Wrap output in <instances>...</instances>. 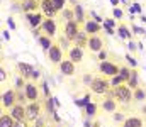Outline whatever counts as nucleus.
<instances>
[{
	"label": "nucleus",
	"mask_w": 146,
	"mask_h": 127,
	"mask_svg": "<svg viewBox=\"0 0 146 127\" xmlns=\"http://www.w3.org/2000/svg\"><path fill=\"white\" fill-rule=\"evenodd\" d=\"M14 2H17V3H21V2H22V0H14Z\"/></svg>",
	"instance_id": "3c124183"
},
{
	"label": "nucleus",
	"mask_w": 146,
	"mask_h": 127,
	"mask_svg": "<svg viewBox=\"0 0 146 127\" xmlns=\"http://www.w3.org/2000/svg\"><path fill=\"white\" fill-rule=\"evenodd\" d=\"M109 83H110V86L114 88V86H117V85H122V83H126V82H124V80H122L119 75H115V76H112V78L109 80Z\"/></svg>",
	"instance_id": "c9c22d12"
},
{
	"label": "nucleus",
	"mask_w": 146,
	"mask_h": 127,
	"mask_svg": "<svg viewBox=\"0 0 146 127\" xmlns=\"http://www.w3.org/2000/svg\"><path fill=\"white\" fill-rule=\"evenodd\" d=\"M24 95L27 98V102H41V91H39V85L34 82H27L24 86Z\"/></svg>",
	"instance_id": "39448f33"
},
{
	"label": "nucleus",
	"mask_w": 146,
	"mask_h": 127,
	"mask_svg": "<svg viewBox=\"0 0 146 127\" xmlns=\"http://www.w3.org/2000/svg\"><path fill=\"white\" fill-rule=\"evenodd\" d=\"M112 3H114V5H119V2H117V0H112Z\"/></svg>",
	"instance_id": "de8ad7c7"
},
{
	"label": "nucleus",
	"mask_w": 146,
	"mask_h": 127,
	"mask_svg": "<svg viewBox=\"0 0 146 127\" xmlns=\"http://www.w3.org/2000/svg\"><path fill=\"white\" fill-rule=\"evenodd\" d=\"M129 75H131V68H127V66H121V68H119V76H121L124 82H127Z\"/></svg>",
	"instance_id": "c756f323"
},
{
	"label": "nucleus",
	"mask_w": 146,
	"mask_h": 127,
	"mask_svg": "<svg viewBox=\"0 0 146 127\" xmlns=\"http://www.w3.org/2000/svg\"><path fill=\"white\" fill-rule=\"evenodd\" d=\"M53 2V5H54V9L58 10V12H61L65 7H66V0H51Z\"/></svg>",
	"instance_id": "f704fd0d"
},
{
	"label": "nucleus",
	"mask_w": 146,
	"mask_h": 127,
	"mask_svg": "<svg viewBox=\"0 0 146 127\" xmlns=\"http://www.w3.org/2000/svg\"><path fill=\"white\" fill-rule=\"evenodd\" d=\"M92 80H94V78H92L90 75H85V76H83V82H85V83H88V85H90V82H92Z\"/></svg>",
	"instance_id": "a18cd8bd"
},
{
	"label": "nucleus",
	"mask_w": 146,
	"mask_h": 127,
	"mask_svg": "<svg viewBox=\"0 0 146 127\" xmlns=\"http://www.w3.org/2000/svg\"><path fill=\"white\" fill-rule=\"evenodd\" d=\"M31 127H33V126H31Z\"/></svg>",
	"instance_id": "864d4df0"
},
{
	"label": "nucleus",
	"mask_w": 146,
	"mask_h": 127,
	"mask_svg": "<svg viewBox=\"0 0 146 127\" xmlns=\"http://www.w3.org/2000/svg\"><path fill=\"white\" fill-rule=\"evenodd\" d=\"M60 15H61V19H63L65 22L75 20V17H73V9H72V7H65V9L60 12Z\"/></svg>",
	"instance_id": "cd10ccee"
},
{
	"label": "nucleus",
	"mask_w": 146,
	"mask_h": 127,
	"mask_svg": "<svg viewBox=\"0 0 146 127\" xmlns=\"http://www.w3.org/2000/svg\"><path fill=\"white\" fill-rule=\"evenodd\" d=\"M117 34H119L122 39H127V41L133 39V34H131V31L127 29V26H126L124 22H119V24H117Z\"/></svg>",
	"instance_id": "b1692460"
},
{
	"label": "nucleus",
	"mask_w": 146,
	"mask_h": 127,
	"mask_svg": "<svg viewBox=\"0 0 146 127\" xmlns=\"http://www.w3.org/2000/svg\"><path fill=\"white\" fill-rule=\"evenodd\" d=\"M58 44H60V47H61V49H63V51H68V49H70V47H72V46H70V44H72V42L68 41V39H66V38H65V36H61V38H60V39H58Z\"/></svg>",
	"instance_id": "473e14b6"
},
{
	"label": "nucleus",
	"mask_w": 146,
	"mask_h": 127,
	"mask_svg": "<svg viewBox=\"0 0 146 127\" xmlns=\"http://www.w3.org/2000/svg\"><path fill=\"white\" fill-rule=\"evenodd\" d=\"M119 68H121L119 64L112 63V61H109V59L99 63V71H100L104 76H109V78L115 76V75H119Z\"/></svg>",
	"instance_id": "423d86ee"
},
{
	"label": "nucleus",
	"mask_w": 146,
	"mask_h": 127,
	"mask_svg": "<svg viewBox=\"0 0 146 127\" xmlns=\"http://www.w3.org/2000/svg\"><path fill=\"white\" fill-rule=\"evenodd\" d=\"M2 114H3V109H2V107H0V115H2Z\"/></svg>",
	"instance_id": "09e8293b"
},
{
	"label": "nucleus",
	"mask_w": 146,
	"mask_h": 127,
	"mask_svg": "<svg viewBox=\"0 0 146 127\" xmlns=\"http://www.w3.org/2000/svg\"><path fill=\"white\" fill-rule=\"evenodd\" d=\"M9 115H10L14 120H26V105L15 103L14 107L9 109Z\"/></svg>",
	"instance_id": "2eb2a0df"
},
{
	"label": "nucleus",
	"mask_w": 146,
	"mask_h": 127,
	"mask_svg": "<svg viewBox=\"0 0 146 127\" xmlns=\"http://www.w3.org/2000/svg\"><path fill=\"white\" fill-rule=\"evenodd\" d=\"M37 42H39V46L42 47V51H44V53H48V51H49V47L53 46V39H51L49 36H46V34H41V36L37 38Z\"/></svg>",
	"instance_id": "393cba45"
},
{
	"label": "nucleus",
	"mask_w": 146,
	"mask_h": 127,
	"mask_svg": "<svg viewBox=\"0 0 146 127\" xmlns=\"http://www.w3.org/2000/svg\"><path fill=\"white\" fill-rule=\"evenodd\" d=\"M44 127H61L60 124H46Z\"/></svg>",
	"instance_id": "49530a36"
},
{
	"label": "nucleus",
	"mask_w": 146,
	"mask_h": 127,
	"mask_svg": "<svg viewBox=\"0 0 146 127\" xmlns=\"http://www.w3.org/2000/svg\"><path fill=\"white\" fill-rule=\"evenodd\" d=\"M104 39L99 36V34H95V36H88V41H87V49L90 51V53H94V54H97L99 51H102L104 49Z\"/></svg>",
	"instance_id": "1a4fd4ad"
},
{
	"label": "nucleus",
	"mask_w": 146,
	"mask_h": 127,
	"mask_svg": "<svg viewBox=\"0 0 146 127\" xmlns=\"http://www.w3.org/2000/svg\"><path fill=\"white\" fill-rule=\"evenodd\" d=\"M21 10L24 14H33V12H39V3L34 0H22L21 2Z\"/></svg>",
	"instance_id": "6ab92c4d"
},
{
	"label": "nucleus",
	"mask_w": 146,
	"mask_h": 127,
	"mask_svg": "<svg viewBox=\"0 0 146 127\" xmlns=\"http://www.w3.org/2000/svg\"><path fill=\"white\" fill-rule=\"evenodd\" d=\"M122 127H145L143 124V119L138 117V115H129L122 120Z\"/></svg>",
	"instance_id": "412c9836"
},
{
	"label": "nucleus",
	"mask_w": 146,
	"mask_h": 127,
	"mask_svg": "<svg viewBox=\"0 0 146 127\" xmlns=\"http://www.w3.org/2000/svg\"><path fill=\"white\" fill-rule=\"evenodd\" d=\"M42 115V103L41 102H27L26 103V120L29 124H34Z\"/></svg>",
	"instance_id": "7ed1b4c3"
},
{
	"label": "nucleus",
	"mask_w": 146,
	"mask_h": 127,
	"mask_svg": "<svg viewBox=\"0 0 146 127\" xmlns=\"http://www.w3.org/2000/svg\"><path fill=\"white\" fill-rule=\"evenodd\" d=\"M88 36H95V34H99L100 31H102V24H99V22H95V20H85V24H83V27H82Z\"/></svg>",
	"instance_id": "a211bd4d"
},
{
	"label": "nucleus",
	"mask_w": 146,
	"mask_h": 127,
	"mask_svg": "<svg viewBox=\"0 0 146 127\" xmlns=\"http://www.w3.org/2000/svg\"><path fill=\"white\" fill-rule=\"evenodd\" d=\"M46 58H48V61H49L53 66H58V64L65 59V51L60 47L58 42H53V46H51L49 51L46 53Z\"/></svg>",
	"instance_id": "20e7f679"
},
{
	"label": "nucleus",
	"mask_w": 146,
	"mask_h": 127,
	"mask_svg": "<svg viewBox=\"0 0 146 127\" xmlns=\"http://www.w3.org/2000/svg\"><path fill=\"white\" fill-rule=\"evenodd\" d=\"M46 17L41 14V12H33V14H26V20H27V24L31 26V29H37V27H41V24H42V20H44Z\"/></svg>",
	"instance_id": "f3484780"
},
{
	"label": "nucleus",
	"mask_w": 146,
	"mask_h": 127,
	"mask_svg": "<svg viewBox=\"0 0 146 127\" xmlns=\"http://www.w3.org/2000/svg\"><path fill=\"white\" fill-rule=\"evenodd\" d=\"M15 68H17V73H19V76H22L26 82H27V80H31V75H33V71H34V66H33V64L19 61Z\"/></svg>",
	"instance_id": "dca6fc26"
},
{
	"label": "nucleus",
	"mask_w": 146,
	"mask_h": 127,
	"mask_svg": "<svg viewBox=\"0 0 146 127\" xmlns=\"http://www.w3.org/2000/svg\"><path fill=\"white\" fill-rule=\"evenodd\" d=\"M39 76H41V75H39V71H37V70H34V71H33V75H31V80L36 83L37 80H39Z\"/></svg>",
	"instance_id": "79ce46f5"
},
{
	"label": "nucleus",
	"mask_w": 146,
	"mask_h": 127,
	"mask_svg": "<svg viewBox=\"0 0 146 127\" xmlns=\"http://www.w3.org/2000/svg\"><path fill=\"white\" fill-rule=\"evenodd\" d=\"M0 107H2V93H0Z\"/></svg>",
	"instance_id": "8fccbe9b"
},
{
	"label": "nucleus",
	"mask_w": 146,
	"mask_h": 127,
	"mask_svg": "<svg viewBox=\"0 0 146 127\" xmlns=\"http://www.w3.org/2000/svg\"><path fill=\"white\" fill-rule=\"evenodd\" d=\"M34 2H37V3H41V2H42V0H34Z\"/></svg>",
	"instance_id": "603ef678"
},
{
	"label": "nucleus",
	"mask_w": 146,
	"mask_h": 127,
	"mask_svg": "<svg viewBox=\"0 0 146 127\" xmlns=\"http://www.w3.org/2000/svg\"><path fill=\"white\" fill-rule=\"evenodd\" d=\"M58 70H60V73H61L63 76H73V75L76 73V64L65 58V59L58 64Z\"/></svg>",
	"instance_id": "4468645a"
},
{
	"label": "nucleus",
	"mask_w": 146,
	"mask_h": 127,
	"mask_svg": "<svg viewBox=\"0 0 146 127\" xmlns=\"http://www.w3.org/2000/svg\"><path fill=\"white\" fill-rule=\"evenodd\" d=\"M7 78H9L7 70H5L3 66H0V83H5V82H7Z\"/></svg>",
	"instance_id": "e433bc0d"
},
{
	"label": "nucleus",
	"mask_w": 146,
	"mask_h": 127,
	"mask_svg": "<svg viewBox=\"0 0 146 127\" xmlns=\"http://www.w3.org/2000/svg\"><path fill=\"white\" fill-rule=\"evenodd\" d=\"M39 90H42V97H44V98H49V97H51V93H49V86H48V82H46V80L41 82Z\"/></svg>",
	"instance_id": "2f4dec72"
},
{
	"label": "nucleus",
	"mask_w": 146,
	"mask_h": 127,
	"mask_svg": "<svg viewBox=\"0 0 146 127\" xmlns=\"http://www.w3.org/2000/svg\"><path fill=\"white\" fill-rule=\"evenodd\" d=\"M112 15H114V19H119V20H121V19H122V10H121L119 7H115V9L112 10Z\"/></svg>",
	"instance_id": "58836bf2"
},
{
	"label": "nucleus",
	"mask_w": 146,
	"mask_h": 127,
	"mask_svg": "<svg viewBox=\"0 0 146 127\" xmlns=\"http://www.w3.org/2000/svg\"><path fill=\"white\" fill-rule=\"evenodd\" d=\"M82 29V26L76 22V20H70V22H65V27H63V36L73 44V39L76 38L78 31Z\"/></svg>",
	"instance_id": "0eeeda50"
},
{
	"label": "nucleus",
	"mask_w": 146,
	"mask_h": 127,
	"mask_svg": "<svg viewBox=\"0 0 146 127\" xmlns=\"http://www.w3.org/2000/svg\"><path fill=\"white\" fill-rule=\"evenodd\" d=\"M126 85H127L131 90H134V88H138V86H139V75H138V71H136L134 68L131 70V75H129V78H127Z\"/></svg>",
	"instance_id": "5701e85b"
},
{
	"label": "nucleus",
	"mask_w": 146,
	"mask_h": 127,
	"mask_svg": "<svg viewBox=\"0 0 146 127\" xmlns=\"http://www.w3.org/2000/svg\"><path fill=\"white\" fill-rule=\"evenodd\" d=\"M87 41H88V34H87L83 29H80L78 34H76V38L73 39V46H78V47L85 49V47H87Z\"/></svg>",
	"instance_id": "4be33fe9"
},
{
	"label": "nucleus",
	"mask_w": 146,
	"mask_h": 127,
	"mask_svg": "<svg viewBox=\"0 0 146 127\" xmlns=\"http://www.w3.org/2000/svg\"><path fill=\"white\" fill-rule=\"evenodd\" d=\"M7 24H9V27H10V29H12V31H15V22H14V20H12V19H10V17H9V19H7Z\"/></svg>",
	"instance_id": "37998d69"
},
{
	"label": "nucleus",
	"mask_w": 146,
	"mask_h": 127,
	"mask_svg": "<svg viewBox=\"0 0 146 127\" xmlns=\"http://www.w3.org/2000/svg\"><path fill=\"white\" fill-rule=\"evenodd\" d=\"M14 127H31V124L27 120H15L14 122Z\"/></svg>",
	"instance_id": "a19ab883"
},
{
	"label": "nucleus",
	"mask_w": 146,
	"mask_h": 127,
	"mask_svg": "<svg viewBox=\"0 0 146 127\" xmlns=\"http://www.w3.org/2000/svg\"><path fill=\"white\" fill-rule=\"evenodd\" d=\"M17 103V100H15V90L14 88H9V90H5L3 93H2V109H10V107H14Z\"/></svg>",
	"instance_id": "ddd939ff"
},
{
	"label": "nucleus",
	"mask_w": 146,
	"mask_h": 127,
	"mask_svg": "<svg viewBox=\"0 0 146 127\" xmlns=\"http://www.w3.org/2000/svg\"><path fill=\"white\" fill-rule=\"evenodd\" d=\"M39 12H41L46 19H56L58 14H60V12L54 9V5H53L51 0H42V2L39 3Z\"/></svg>",
	"instance_id": "6e6552de"
},
{
	"label": "nucleus",
	"mask_w": 146,
	"mask_h": 127,
	"mask_svg": "<svg viewBox=\"0 0 146 127\" xmlns=\"http://www.w3.org/2000/svg\"><path fill=\"white\" fill-rule=\"evenodd\" d=\"M15 100H17V103H22V105L27 103V98L24 95V90H15Z\"/></svg>",
	"instance_id": "7c9ffc66"
},
{
	"label": "nucleus",
	"mask_w": 146,
	"mask_h": 127,
	"mask_svg": "<svg viewBox=\"0 0 146 127\" xmlns=\"http://www.w3.org/2000/svg\"><path fill=\"white\" fill-rule=\"evenodd\" d=\"M97 110H99V105L94 103V102H88V103L85 105V114H87L88 117H95V115H97Z\"/></svg>",
	"instance_id": "bb28decb"
},
{
	"label": "nucleus",
	"mask_w": 146,
	"mask_h": 127,
	"mask_svg": "<svg viewBox=\"0 0 146 127\" xmlns=\"http://www.w3.org/2000/svg\"><path fill=\"white\" fill-rule=\"evenodd\" d=\"M14 119L9 114H2L0 115V127H14Z\"/></svg>",
	"instance_id": "c85d7f7f"
},
{
	"label": "nucleus",
	"mask_w": 146,
	"mask_h": 127,
	"mask_svg": "<svg viewBox=\"0 0 146 127\" xmlns=\"http://www.w3.org/2000/svg\"><path fill=\"white\" fill-rule=\"evenodd\" d=\"M90 91L94 93V95H99V97H106L107 93H109L110 90V83L109 80H106L104 76H97V78H94L92 82H90Z\"/></svg>",
	"instance_id": "f03ea898"
},
{
	"label": "nucleus",
	"mask_w": 146,
	"mask_h": 127,
	"mask_svg": "<svg viewBox=\"0 0 146 127\" xmlns=\"http://www.w3.org/2000/svg\"><path fill=\"white\" fill-rule=\"evenodd\" d=\"M97 59H99V61H106V59H107V51H106V49L99 51V53H97Z\"/></svg>",
	"instance_id": "ea45409f"
},
{
	"label": "nucleus",
	"mask_w": 146,
	"mask_h": 127,
	"mask_svg": "<svg viewBox=\"0 0 146 127\" xmlns=\"http://www.w3.org/2000/svg\"><path fill=\"white\" fill-rule=\"evenodd\" d=\"M41 31H42L46 36H49V38L53 39V38L56 36V32H58L56 20H54V19H44L42 24H41Z\"/></svg>",
	"instance_id": "f8f14e48"
},
{
	"label": "nucleus",
	"mask_w": 146,
	"mask_h": 127,
	"mask_svg": "<svg viewBox=\"0 0 146 127\" xmlns=\"http://www.w3.org/2000/svg\"><path fill=\"white\" fill-rule=\"evenodd\" d=\"M72 9H73V17H75V20H76L80 26H83V24H85V10H83V5H82V3H75Z\"/></svg>",
	"instance_id": "aec40b11"
},
{
	"label": "nucleus",
	"mask_w": 146,
	"mask_h": 127,
	"mask_svg": "<svg viewBox=\"0 0 146 127\" xmlns=\"http://www.w3.org/2000/svg\"><path fill=\"white\" fill-rule=\"evenodd\" d=\"M26 83H27V82H26L22 76H19V75H17V78H15V85H14L15 88H14V90H24Z\"/></svg>",
	"instance_id": "72a5a7b5"
},
{
	"label": "nucleus",
	"mask_w": 146,
	"mask_h": 127,
	"mask_svg": "<svg viewBox=\"0 0 146 127\" xmlns=\"http://www.w3.org/2000/svg\"><path fill=\"white\" fill-rule=\"evenodd\" d=\"M100 109L106 112V114H114V112H117V109H119V103H117V100L114 98V97H109V95H106L104 97V100L100 102Z\"/></svg>",
	"instance_id": "9b49d317"
},
{
	"label": "nucleus",
	"mask_w": 146,
	"mask_h": 127,
	"mask_svg": "<svg viewBox=\"0 0 146 127\" xmlns=\"http://www.w3.org/2000/svg\"><path fill=\"white\" fill-rule=\"evenodd\" d=\"M107 95H109V97H114V98L117 100V103H122V105H127V103L133 102V90H131L126 83L114 86L112 90H109Z\"/></svg>",
	"instance_id": "f257e3e1"
},
{
	"label": "nucleus",
	"mask_w": 146,
	"mask_h": 127,
	"mask_svg": "<svg viewBox=\"0 0 146 127\" xmlns=\"http://www.w3.org/2000/svg\"><path fill=\"white\" fill-rule=\"evenodd\" d=\"M133 100L134 102H145L146 100V91L141 86H138V88L133 90Z\"/></svg>",
	"instance_id": "a878e982"
},
{
	"label": "nucleus",
	"mask_w": 146,
	"mask_h": 127,
	"mask_svg": "<svg viewBox=\"0 0 146 127\" xmlns=\"http://www.w3.org/2000/svg\"><path fill=\"white\" fill-rule=\"evenodd\" d=\"M126 59H127V63H131L133 66H136V61H134V58H131V56L127 54V56H126Z\"/></svg>",
	"instance_id": "c03bdc74"
},
{
	"label": "nucleus",
	"mask_w": 146,
	"mask_h": 127,
	"mask_svg": "<svg viewBox=\"0 0 146 127\" xmlns=\"http://www.w3.org/2000/svg\"><path fill=\"white\" fill-rule=\"evenodd\" d=\"M83 58H85V53H83V49L78 47V46H73L72 44V47L66 51V59H70L75 64H80V63L83 61Z\"/></svg>",
	"instance_id": "9d476101"
},
{
	"label": "nucleus",
	"mask_w": 146,
	"mask_h": 127,
	"mask_svg": "<svg viewBox=\"0 0 146 127\" xmlns=\"http://www.w3.org/2000/svg\"><path fill=\"white\" fill-rule=\"evenodd\" d=\"M112 119H114V120H115V122H119V120H121V122H122V120H124V119H126V115H124V114H122V112H114V114H112Z\"/></svg>",
	"instance_id": "4c0bfd02"
}]
</instances>
